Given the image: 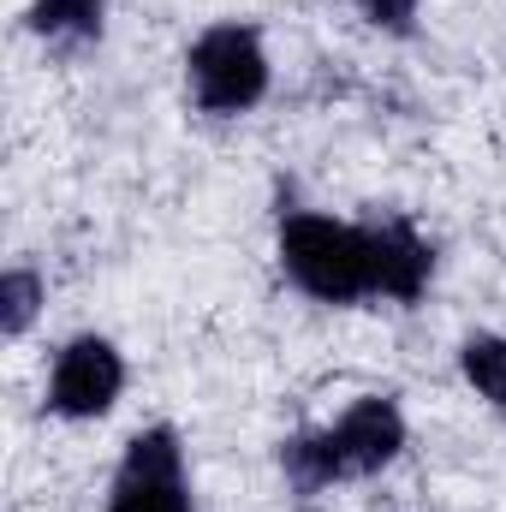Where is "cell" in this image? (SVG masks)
Here are the masks:
<instances>
[{"mask_svg":"<svg viewBox=\"0 0 506 512\" xmlns=\"http://www.w3.org/2000/svg\"><path fill=\"white\" fill-rule=\"evenodd\" d=\"M280 268L322 304H358L376 292L370 227H346L328 215H286L280 221Z\"/></svg>","mask_w":506,"mask_h":512,"instance_id":"1","label":"cell"},{"mask_svg":"<svg viewBox=\"0 0 506 512\" xmlns=\"http://www.w3.org/2000/svg\"><path fill=\"white\" fill-rule=\"evenodd\" d=\"M191 96L209 114H245L268 96V54L245 24H215L191 48Z\"/></svg>","mask_w":506,"mask_h":512,"instance_id":"2","label":"cell"},{"mask_svg":"<svg viewBox=\"0 0 506 512\" xmlns=\"http://www.w3.org/2000/svg\"><path fill=\"white\" fill-rule=\"evenodd\" d=\"M108 512H191L185 495V453L173 429H143L126 447V465L114 477Z\"/></svg>","mask_w":506,"mask_h":512,"instance_id":"3","label":"cell"},{"mask_svg":"<svg viewBox=\"0 0 506 512\" xmlns=\"http://www.w3.org/2000/svg\"><path fill=\"white\" fill-rule=\"evenodd\" d=\"M126 387V364L102 334H78L60 358H54V382H48V405L60 417H102Z\"/></svg>","mask_w":506,"mask_h":512,"instance_id":"4","label":"cell"},{"mask_svg":"<svg viewBox=\"0 0 506 512\" xmlns=\"http://www.w3.org/2000/svg\"><path fill=\"white\" fill-rule=\"evenodd\" d=\"M334 441H340V459H346V477H370L381 465L399 459L405 447V417L393 399H358L340 423H334Z\"/></svg>","mask_w":506,"mask_h":512,"instance_id":"5","label":"cell"},{"mask_svg":"<svg viewBox=\"0 0 506 512\" xmlns=\"http://www.w3.org/2000/svg\"><path fill=\"white\" fill-rule=\"evenodd\" d=\"M370 268H376L381 298L411 304V298H423L435 256H429V245H423L405 221H381V227H370Z\"/></svg>","mask_w":506,"mask_h":512,"instance_id":"6","label":"cell"},{"mask_svg":"<svg viewBox=\"0 0 506 512\" xmlns=\"http://www.w3.org/2000/svg\"><path fill=\"white\" fill-rule=\"evenodd\" d=\"M280 471H286V483H292L298 495H316V489L340 483V477H346V459H340L334 429H310V435L280 441Z\"/></svg>","mask_w":506,"mask_h":512,"instance_id":"7","label":"cell"},{"mask_svg":"<svg viewBox=\"0 0 506 512\" xmlns=\"http://www.w3.org/2000/svg\"><path fill=\"white\" fill-rule=\"evenodd\" d=\"M459 364H465V382L477 387L483 399L506 405V340H495V334H471L465 352H459Z\"/></svg>","mask_w":506,"mask_h":512,"instance_id":"8","label":"cell"},{"mask_svg":"<svg viewBox=\"0 0 506 512\" xmlns=\"http://www.w3.org/2000/svg\"><path fill=\"white\" fill-rule=\"evenodd\" d=\"M102 6L108 0H36L30 24L42 36H102Z\"/></svg>","mask_w":506,"mask_h":512,"instance_id":"9","label":"cell"},{"mask_svg":"<svg viewBox=\"0 0 506 512\" xmlns=\"http://www.w3.org/2000/svg\"><path fill=\"white\" fill-rule=\"evenodd\" d=\"M36 304H42V280L30 268H6L0 274V328L6 334H24L30 316H36Z\"/></svg>","mask_w":506,"mask_h":512,"instance_id":"10","label":"cell"},{"mask_svg":"<svg viewBox=\"0 0 506 512\" xmlns=\"http://www.w3.org/2000/svg\"><path fill=\"white\" fill-rule=\"evenodd\" d=\"M364 12H370V24H376V30L405 36V30H411V18H417V0H364Z\"/></svg>","mask_w":506,"mask_h":512,"instance_id":"11","label":"cell"}]
</instances>
